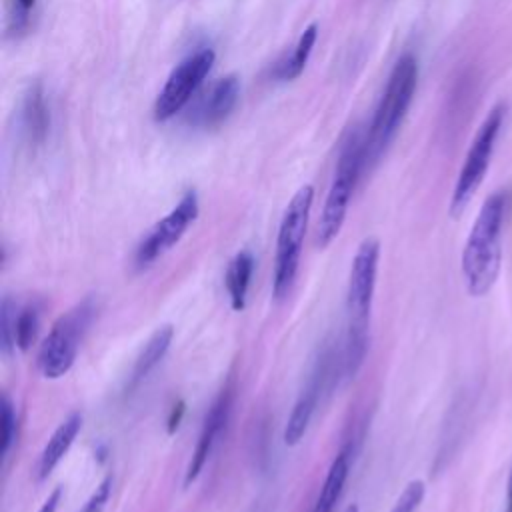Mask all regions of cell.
<instances>
[{"label": "cell", "instance_id": "obj_11", "mask_svg": "<svg viewBox=\"0 0 512 512\" xmlns=\"http://www.w3.org/2000/svg\"><path fill=\"white\" fill-rule=\"evenodd\" d=\"M232 398H234V388H232V384H226L220 390V394L214 398V402L210 404V408L204 416L200 434H198V442L192 450L190 462H188L186 472H184V488H188L200 476L204 464L208 462V458L214 450V444H216L218 436L222 434V430H224V426L230 418Z\"/></svg>", "mask_w": 512, "mask_h": 512}, {"label": "cell", "instance_id": "obj_24", "mask_svg": "<svg viewBox=\"0 0 512 512\" xmlns=\"http://www.w3.org/2000/svg\"><path fill=\"white\" fill-rule=\"evenodd\" d=\"M34 2L36 0H14V10L10 14V32L12 34H20L26 30Z\"/></svg>", "mask_w": 512, "mask_h": 512}, {"label": "cell", "instance_id": "obj_9", "mask_svg": "<svg viewBox=\"0 0 512 512\" xmlns=\"http://www.w3.org/2000/svg\"><path fill=\"white\" fill-rule=\"evenodd\" d=\"M198 218V196L194 190H188L180 202L144 236L134 252V266L146 268L174 244L180 242L188 226Z\"/></svg>", "mask_w": 512, "mask_h": 512}, {"label": "cell", "instance_id": "obj_7", "mask_svg": "<svg viewBox=\"0 0 512 512\" xmlns=\"http://www.w3.org/2000/svg\"><path fill=\"white\" fill-rule=\"evenodd\" d=\"M504 120V106L498 104L494 106L488 116L482 120L470 148L468 154L464 158V164L460 168L454 192H452V200H450V214L458 216L464 206L468 204V200L474 196V192L478 190V186L482 184L486 170L490 166V158L494 152V144L500 132Z\"/></svg>", "mask_w": 512, "mask_h": 512}, {"label": "cell", "instance_id": "obj_17", "mask_svg": "<svg viewBox=\"0 0 512 512\" xmlns=\"http://www.w3.org/2000/svg\"><path fill=\"white\" fill-rule=\"evenodd\" d=\"M252 270H254V258L248 250L238 252L226 270L224 276V284H226V292L230 298V306L232 310H244L246 306V294H248V286H250V278H252Z\"/></svg>", "mask_w": 512, "mask_h": 512}, {"label": "cell", "instance_id": "obj_14", "mask_svg": "<svg viewBox=\"0 0 512 512\" xmlns=\"http://www.w3.org/2000/svg\"><path fill=\"white\" fill-rule=\"evenodd\" d=\"M50 126V116L44 100V90L40 82H34L24 94L22 102V132L28 144L38 146L44 142Z\"/></svg>", "mask_w": 512, "mask_h": 512}, {"label": "cell", "instance_id": "obj_23", "mask_svg": "<svg viewBox=\"0 0 512 512\" xmlns=\"http://www.w3.org/2000/svg\"><path fill=\"white\" fill-rule=\"evenodd\" d=\"M110 494H112V478L106 476L98 486L96 490L90 494V498L86 500V504L80 508V512H104L108 500H110Z\"/></svg>", "mask_w": 512, "mask_h": 512}, {"label": "cell", "instance_id": "obj_21", "mask_svg": "<svg viewBox=\"0 0 512 512\" xmlns=\"http://www.w3.org/2000/svg\"><path fill=\"white\" fill-rule=\"evenodd\" d=\"M0 422H2V440H0V454L6 458L14 438H16V428H18V418L14 412V404L10 402V398L4 394L2 396V414H0Z\"/></svg>", "mask_w": 512, "mask_h": 512}, {"label": "cell", "instance_id": "obj_3", "mask_svg": "<svg viewBox=\"0 0 512 512\" xmlns=\"http://www.w3.org/2000/svg\"><path fill=\"white\" fill-rule=\"evenodd\" d=\"M418 80V62L412 54H404L394 64L384 94L376 106L368 136L364 138V168L374 166L394 140L414 98Z\"/></svg>", "mask_w": 512, "mask_h": 512}, {"label": "cell", "instance_id": "obj_26", "mask_svg": "<svg viewBox=\"0 0 512 512\" xmlns=\"http://www.w3.org/2000/svg\"><path fill=\"white\" fill-rule=\"evenodd\" d=\"M60 496H62L60 488H54V490L48 494V498L44 500V504L40 506V510H38V512H56L58 502H60Z\"/></svg>", "mask_w": 512, "mask_h": 512}, {"label": "cell", "instance_id": "obj_1", "mask_svg": "<svg viewBox=\"0 0 512 512\" xmlns=\"http://www.w3.org/2000/svg\"><path fill=\"white\" fill-rule=\"evenodd\" d=\"M380 260V244L376 238H364L352 258L348 288H346V314L348 332L342 350L340 370L346 378H354L360 370L368 350V324L372 300L376 290V274Z\"/></svg>", "mask_w": 512, "mask_h": 512}, {"label": "cell", "instance_id": "obj_22", "mask_svg": "<svg viewBox=\"0 0 512 512\" xmlns=\"http://www.w3.org/2000/svg\"><path fill=\"white\" fill-rule=\"evenodd\" d=\"M424 492H426V486L422 480L408 482L390 512H416V508L420 506V502L424 498Z\"/></svg>", "mask_w": 512, "mask_h": 512}, {"label": "cell", "instance_id": "obj_13", "mask_svg": "<svg viewBox=\"0 0 512 512\" xmlns=\"http://www.w3.org/2000/svg\"><path fill=\"white\" fill-rule=\"evenodd\" d=\"M80 428H82V414L80 412L68 414V418H64L58 424V428L48 438L44 450L40 452V458H38V464H36V478L38 480H44V478L50 476V472L58 466V462L70 450V446L76 440Z\"/></svg>", "mask_w": 512, "mask_h": 512}, {"label": "cell", "instance_id": "obj_5", "mask_svg": "<svg viewBox=\"0 0 512 512\" xmlns=\"http://www.w3.org/2000/svg\"><path fill=\"white\" fill-rule=\"evenodd\" d=\"M362 170H364V140L358 136V132H354L342 146L336 172L324 200V208L316 226L318 248L330 246V242L340 234L352 192L356 188V182L360 180Z\"/></svg>", "mask_w": 512, "mask_h": 512}, {"label": "cell", "instance_id": "obj_27", "mask_svg": "<svg viewBox=\"0 0 512 512\" xmlns=\"http://www.w3.org/2000/svg\"><path fill=\"white\" fill-rule=\"evenodd\" d=\"M504 512H512V466H510V476H508V486H506V508Z\"/></svg>", "mask_w": 512, "mask_h": 512}, {"label": "cell", "instance_id": "obj_6", "mask_svg": "<svg viewBox=\"0 0 512 512\" xmlns=\"http://www.w3.org/2000/svg\"><path fill=\"white\" fill-rule=\"evenodd\" d=\"M94 312H96L94 300L86 298L54 322L52 330L42 340L36 356L38 370L44 378H50V380L62 378L72 368L80 342L90 326Z\"/></svg>", "mask_w": 512, "mask_h": 512}, {"label": "cell", "instance_id": "obj_15", "mask_svg": "<svg viewBox=\"0 0 512 512\" xmlns=\"http://www.w3.org/2000/svg\"><path fill=\"white\" fill-rule=\"evenodd\" d=\"M350 458H352V448L346 444L340 448V452L336 454V458L332 460L328 474L324 478V484L318 492V498L314 502L312 512H334L344 484L348 480V472H350Z\"/></svg>", "mask_w": 512, "mask_h": 512}, {"label": "cell", "instance_id": "obj_16", "mask_svg": "<svg viewBox=\"0 0 512 512\" xmlns=\"http://www.w3.org/2000/svg\"><path fill=\"white\" fill-rule=\"evenodd\" d=\"M172 338H174V328L170 324L158 326L154 330V334L148 338V342L144 344V348L136 356L134 368L130 372L128 390L136 388L158 366V362L166 356V352H168V348L172 344Z\"/></svg>", "mask_w": 512, "mask_h": 512}, {"label": "cell", "instance_id": "obj_19", "mask_svg": "<svg viewBox=\"0 0 512 512\" xmlns=\"http://www.w3.org/2000/svg\"><path fill=\"white\" fill-rule=\"evenodd\" d=\"M38 324H40V312L34 304L28 306H20L18 310V318H16V328H14V342L16 348L26 352L30 348V344L36 338L38 332Z\"/></svg>", "mask_w": 512, "mask_h": 512}, {"label": "cell", "instance_id": "obj_20", "mask_svg": "<svg viewBox=\"0 0 512 512\" xmlns=\"http://www.w3.org/2000/svg\"><path fill=\"white\" fill-rule=\"evenodd\" d=\"M20 304L12 300L10 296H4L0 302V348L4 356H10L12 350L16 348L14 342V328H16V318H18Z\"/></svg>", "mask_w": 512, "mask_h": 512}, {"label": "cell", "instance_id": "obj_4", "mask_svg": "<svg viewBox=\"0 0 512 512\" xmlns=\"http://www.w3.org/2000/svg\"><path fill=\"white\" fill-rule=\"evenodd\" d=\"M314 188L310 184L298 188V192L288 202L276 238V258H274V276H272V292L278 300L286 298L294 278L298 274L302 242L308 228V218L312 210Z\"/></svg>", "mask_w": 512, "mask_h": 512}, {"label": "cell", "instance_id": "obj_18", "mask_svg": "<svg viewBox=\"0 0 512 512\" xmlns=\"http://www.w3.org/2000/svg\"><path fill=\"white\" fill-rule=\"evenodd\" d=\"M316 36H318V26L316 24H310L298 38L296 46L292 48V52L288 56H284L276 68H274V78L276 80H294L302 74L310 54H312V48L316 44Z\"/></svg>", "mask_w": 512, "mask_h": 512}, {"label": "cell", "instance_id": "obj_12", "mask_svg": "<svg viewBox=\"0 0 512 512\" xmlns=\"http://www.w3.org/2000/svg\"><path fill=\"white\" fill-rule=\"evenodd\" d=\"M240 96V80L234 74L218 78L196 102L188 114V122L200 128H212L224 122L234 110Z\"/></svg>", "mask_w": 512, "mask_h": 512}, {"label": "cell", "instance_id": "obj_10", "mask_svg": "<svg viewBox=\"0 0 512 512\" xmlns=\"http://www.w3.org/2000/svg\"><path fill=\"white\" fill-rule=\"evenodd\" d=\"M332 362H334V352L330 348H324L308 376V382L306 386L302 388V392L298 394L294 406H292V412L286 420V426H284V442L286 446H296L302 436L306 434L308 430V424L318 408V402H320V396H322V390L326 388V382L330 378V368H332Z\"/></svg>", "mask_w": 512, "mask_h": 512}, {"label": "cell", "instance_id": "obj_25", "mask_svg": "<svg viewBox=\"0 0 512 512\" xmlns=\"http://www.w3.org/2000/svg\"><path fill=\"white\" fill-rule=\"evenodd\" d=\"M182 414H184V402L180 400L178 404H174V408H172V412H170V418H168V432H170V434L178 428V424H180V420H182Z\"/></svg>", "mask_w": 512, "mask_h": 512}, {"label": "cell", "instance_id": "obj_8", "mask_svg": "<svg viewBox=\"0 0 512 512\" xmlns=\"http://www.w3.org/2000/svg\"><path fill=\"white\" fill-rule=\"evenodd\" d=\"M214 50L212 48H200L186 56L176 68L170 72L168 80L164 82L162 90L156 96L154 102V120L166 122L176 112H180L194 96V92L200 88L202 80L210 72L214 64Z\"/></svg>", "mask_w": 512, "mask_h": 512}, {"label": "cell", "instance_id": "obj_2", "mask_svg": "<svg viewBox=\"0 0 512 512\" xmlns=\"http://www.w3.org/2000/svg\"><path fill=\"white\" fill-rule=\"evenodd\" d=\"M510 206V192L490 194L466 238L462 250V274L472 296H484L496 282L502 264V230Z\"/></svg>", "mask_w": 512, "mask_h": 512}]
</instances>
